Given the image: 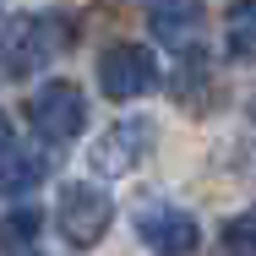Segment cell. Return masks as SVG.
<instances>
[{
  "mask_svg": "<svg viewBox=\"0 0 256 256\" xmlns=\"http://www.w3.org/2000/svg\"><path fill=\"white\" fill-rule=\"evenodd\" d=\"M38 240H44V218L33 207H16L0 218V256H38Z\"/></svg>",
  "mask_w": 256,
  "mask_h": 256,
  "instance_id": "cell-9",
  "label": "cell"
},
{
  "mask_svg": "<svg viewBox=\"0 0 256 256\" xmlns=\"http://www.w3.org/2000/svg\"><path fill=\"white\" fill-rule=\"evenodd\" d=\"M28 120H33V131H38L50 148H66V142H76L82 126H88V98H82L76 82H44V88L28 98Z\"/></svg>",
  "mask_w": 256,
  "mask_h": 256,
  "instance_id": "cell-2",
  "label": "cell"
},
{
  "mask_svg": "<svg viewBox=\"0 0 256 256\" xmlns=\"http://www.w3.org/2000/svg\"><path fill=\"white\" fill-rule=\"evenodd\" d=\"M11 148V120H6V109H0V153Z\"/></svg>",
  "mask_w": 256,
  "mask_h": 256,
  "instance_id": "cell-13",
  "label": "cell"
},
{
  "mask_svg": "<svg viewBox=\"0 0 256 256\" xmlns=\"http://www.w3.org/2000/svg\"><path fill=\"white\" fill-rule=\"evenodd\" d=\"M174 98L191 104V109L207 104V54H202V44L180 50V66H174Z\"/></svg>",
  "mask_w": 256,
  "mask_h": 256,
  "instance_id": "cell-10",
  "label": "cell"
},
{
  "mask_svg": "<svg viewBox=\"0 0 256 256\" xmlns=\"http://www.w3.org/2000/svg\"><path fill=\"white\" fill-rule=\"evenodd\" d=\"M202 0H148V28H153L158 44H169V50H191L196 38H202Z\"/></svg>",
  "mask_w": 256,
  "mask_h": 256,
  "instance_id": "cell-7",
  "label": "cell"
},
{
  "mask_svg": "<svg viewBox=\"0 0 256 256\" xmlns=\"http://www.w3.org/2000/svg\"><path fill=\"white\" fill-rule=\"evenodd\" d=\"M153 153V120H120L93 142V169L98 174H131Z\"/></svg>",
  "mask_w": 256,
  "mask_h": 256,
  "instance_id": "cell-6",
  "label": "cell"
},
{
  "mask_svg": "<svg viewBox=\"0 0 256 256\" xmlns=\"http://www.w3.org/2000/svg\"><path fill=\"white\" fill-rule=\"evenodd\" d=\"M136 234H142V246L153 256H196L202 251V229H196V218L186 212V207L174 202H153L136 212Z\"/></svg>",
  "mask_w": 256,
  "mask_h": 256,
  "instance_id": "cell-5",
  "label": "cell"
},
{
  "mask_svg": "<svg viewBox=\"0 0 256 256\" xmlns=\"http://www.w3.org/2000/svg\"><path fill=\"white\" fill-rule=\"evenodd\" d=\"M6 71L11 76H28V71H38L44 60L66 50V22L60 16H16L11 28H6Z\"/></svg>",
  "mask_w": 256,
  "mask_h": 256,
  "instance_id": "cell-4",
  "label": "cell"
},
{
  "mask_svg": "<svg viewBox=\"0 0 256 256\" xmlns=\"http://www.w3.org/2000/svg\"><path fill=\"white\" fill-rule=\"evenodd\" d=\"M109 224H114V202L104 196L98 186L76 180V186H66V191H60L54 229H60V240H66V246H76V251L98 246L104 234H109Z\"/></svg>",
  "mask_w": 256,
  "mask_h": 256,
  "instance_id": "cell-1",
  "label": "cell"
},
{
  "mask_svg": "<svg viewBox=\"0 0 256 256\" xmlns=\"http://www.w3.org/2000/svg\"><path fill=\"white\" fill-rule=\"evenodd\" d=\"M218 256H251V212H234L218 234Z\"/></svg>",
  "mask_w": 256,
  "mask_h": 256,
  "instance_id": "cell-12",
  "label": "cell"
},
{
  "mask_svg": "<svg viewBox=\"0 0 256 256\" xmlns=\"http://www.w3.org/2000/svg\"><path fill=\"white\" fill-rule=\"evenodd\" d=\"M224 50H229V60H251L256 50V11H251V0H234L229 6V16H224Z\"/></svg>",
  "mask_w": 256,
  "mask_h": 256,
  "instance_id": "cell-11",
  "label": "cell"
},
{
  "mask_svg": "<svg viewBox=\"0 0 256 256\" xmlns=\"http://www.w3.org/2000/svg\"><path fill=\"white\" fill-rule=\"evenodd\" d=\"M98 88H104V98H114V104L148 98L158 88L153 50H142V44H109V50L98 54Z\"/></svg>",
  "mask_w": 256,
  "mask_h": 256,
  "instance_id": "cell-3",
  "label": "cell"
},
{
  "mask_svg": "<svg viewBox=\"0 0 256 256\" xmlns=\"http://www.w3.org/2000/svg\"><path fill=\"white\" fill-rule=\"evenodd\" d=\"M50 180V153H0V196H28Z\"/></svg>",
  "mask_w": 256,
  "mask_h": 256,
  "instance_id": "cell-8",
  "label": "cell"
}]
</instances>
